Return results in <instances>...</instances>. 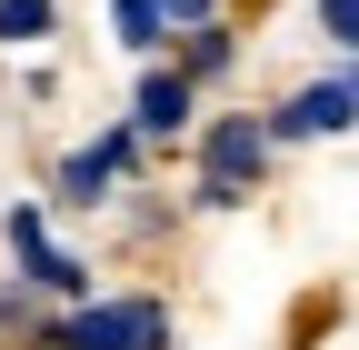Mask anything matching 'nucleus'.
Masks as SVG:
<instances>
[{"mask_svg":"<svg viewBox=\"0 0 359 350\" xmlns=\"http://www.w3.org/2000/svg\"><path fill=\"white\" fill-rule=\"evenodd\" d=\"M60 350H170V311L160 300H90L60 320Z\"/></svg>","mask_w":359,"mask_h":350,"instance_id":"nucleus-1","label":"nucleus"},{"mask_svg":"<svg viewBox=\"0 0 359 350\" xmlns=\"http://www.w3.org/2000/svg\"><path fill=\"white\" fill-rule=\"evenodd\" d=\"M259 160H269V130L259 120H219L210 130V200H240L259 181Z\"/></svg>","mask_w":359,"mask_h":350,"instance_id":"nucleus-2","label":"nucleus"},{"mask_svg":"<svg viewBox=\"0 0 359 350\" xmlns=\"http://www.w3.org/2000/svg\"><path fill=\"white\" fill-rule=\"evenodd\" d=\"M359 120V70H339V80H309V91L280 110V141H320V130H349Z\"/></svg>","mask_w":359,"mask_h":350,"instance_id":"nucleus-3","label":"nucleus"},{"mask_svg":"<svg viewBox=\"0 0 359 350\" xmlns=\"http://www.w3.org/2000/svg\"><path fill=\"white\" fill-rule=\"evenodd\" d=\"M11 240H20V260H30V280H40V290H80V260H70V250H50L40 210H11Z\"/></svg>","mask_w":359,"mask_h":350,"instance_id":"nucleus-4","label":"nucleus"},{"mask_svg":"<svg viewBox=\"0 0 359 350\" xmlns=\"http://www.w3.org/2000/svg\"><path fill=\"white\" fill-rule=\"evenodd\" d=\"M120 160H130V141H100V150H80V160H60V190H70V200L90 210V200L110 190V170H120Z\"/></svg>","mask_w":359,"mask_h":350,"instance_id":"nucleus-5","label":"nucleus"},{"mask_svg":"<svg viewBox=\"0 0 359 350\" xmlns=\"http://www.w3.org/2000/svg\"><path fill=\"white\" fill-rule=\"evenodd\" d=\"M180 120H190V80H180V70H150L140 80V130H180Z\"/></svg>","mask_w":359,"mask_h":350,"instance_id":"nucleus-6","label":"nucleus"},{"mask_svg":"<svg viewBox=\"0 0 359 350\" xmlns=\"http://www.w3.org/2000/svg\"><path fill=\"white\" fill-rule=\"evenodd\" d=\"M0 40H50V0H0Z\"/></svg>","mask_w":359,"mask_h":350,"instance_id":"nucleus-7","label":"nucleus"},{"mask_svg":"<svg viewBox=\"0 0 359 350\" xmlns=\"http://www.w3.org/2000/svg\"><path fill=\"white\" fill-rule=\"evenodd\" d=\"M160 20H170V0H120V40H130V51H150Z\"/></svg>","mask_w":359,"mask_h":350,"instance_id":"nucleus-8","label":"nucleus"},{"mask_svg":"<svg viewBox=\"0 0 359 350\" xmlns=\"http://www.w3.org/2000/svg\"><path fill=\"white\" fill-rule=\"evenodd\" d=\"M320 20H330V30L349 40V51H359V0H320Z\"/></svg>","mask_w":359,"mask_h":350,"instance_id":"nucleus-9","label":"nucleus"},{"mask_svg":"<svg viewBox=\"0 0 359 350\" xmlns=\"http://www.w3.org/2000/svg\"><path fill=\"white\" fill-rule=\"evenodd\" d=\"M170 20H210V0H170Z\"/></svg>","mask_w":359,"mask_h":350,"instance_id":"nucleus-10","label":"nucleus"}]
</instances>
